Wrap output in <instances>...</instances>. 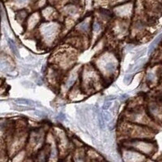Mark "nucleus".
Instances as JSON below:
<instances>
[{"label":"nucleus","instance_id":"nucleus-1","mask_svg":"<svg viewBox=\"0 0 162 162\" xmlns=\"http://www.w3.org/2000/svg\"><path fill=\"white\" fill-rule=\"evenodd\" d=\"M93 66L101 74L104 81L112 80L118 72L119 59L115 53L107 50L96 58Z\"/></svg>","mask_w":162,"mask_h":162},{"label":"nucleus","instance_id":"nucleus-2","mask_svg":"<svg viewBox=\"0 0 162 162\" xmlns=\"http://www.w3.org/2000/svg\"><path fill=\"white\" fill-rule=\"evenodd\" d=\"M105 82L93 65H86L82 67L79 76V85L85 94L99 91L103 87Z\"/></svg>","mask_w":162,"mask_h":162},{"label":"nucleus","instance_id":"nucleus-3","mask_svg":"<svg viewBox=\"0 0 162 162\" xmlns=\"http://www.w3.org/2000/svg\"><path fill=\"white\" fill-rule=\"evenodd\" d=\"M77 50L67 45L59 49L51 58V66L56 67L62 72L70 71L75 66Z\"/></svg>","mask_w":162,"mask_h":162},{"label":"nucleus","instance_id":"nucleus-4","mask_svg":"<svg viewBox=\"0 0 162 162\" xmlns=\"http://www.w3.org/2000/svg\"><path fill=\"white\" fill-rule=\"evenodd\" d=\"M61 32H62V27L59 23L55 21L52 22L45 21L36 28V33L45 47L53 46L59 39Z\"/></svg>","mask_w":162,"mask_h":162},{"label":"nucleus","instance_id":"nucleus-5","mask_svg":"<svg viewBox=\"0 0 162 162\" xmlns=\"http://www.w3.org/2000/svg\"><path fill=\"white\" fill-rule=\"evenodd\" d=\"M81 68H82V67L75 66L70 71H68L67 75H65L64 77H63V79L61 81L60 86H59V88H60L62 93L67 94V93L76 83H79Z\"/></svg>","mask_w":162,"mask_h":162},{"label":"nucleus","instance_id":"nucleus-6","mask_svg":"<svg viewBox=\"0 0 162 162\" xmlns=\"http://www.w3.org/2000/svg\"><path fill=\"white\" fill-rule=\"evenodd\" d=\"M93 19L90 16H87L77 23L75 26V32L76 35L90 39Z\"/></svg>","mask_w":162,"mask_h":162},{"label":"nucleus","instance_id":"nucleus-7","mask_svg":"<svg viewBox=\"0 0 162 162\" xmlns=\"http://www.w3.org/2000/svg\"><path fill=\"white\" fill-rule=\"evenodd\" d=\"M28 134H29L28 135V143L31 147L36 148L37 147L42 145L45 137L44 129L39 128V129L32 130Z\"/></svg>","mask_w":162,"mask_h":162},{"label":"nucleus","instance_id":"nucleus-8","mask_svg":"<svg viewBox=\"0 0 162 162\" xmlns=\"http://www.w3.org/2000/svg\"><path fill=\"white\" fill-rule=\"evenodd\" d=\"M41 19H42L41 16L39 12H34L30 16H28L26 22L24 24L25 30L27 32H32V31L36 30V28H38L39 25L41 24L40 23Z\"/></svg>","mask_w":162,"mask_h":162},{"label":"nucleus","instance_id":"nucleus-9","mask_svg":"<svg viewBox=\"0 0 162 162\" xmlns=\"http://www.w3.org/2000/svg\"><path fill=\"white\" fill-rule=\"evenodd\" d=\"M126 21V20L120 19L119 20H117L113 24V28H112L113 36H117V37H123L126 35L128 31V27Z\"/></svg>","mask_w":162,"mask_h":162},{"label":"nucleus","instance_id":"nucleus-10","mask_svg":"<svg viewBox=\"0 0 162 162\" xmlns=\"http://www.w3.org/2000/svg\"><path fill=\"white\" fill-rule=\"evenodd\" d=\"M104 30V24L101 22L97 18L93 20L91 28V35H90V40L96 41L97 39L101 37Z\"/></svg>","mask_w":162,"mask_h":162},{"label":"nucleus","instance_id":"nucleus-11","mask_svg":"<svg viewBox=\"0 0 162 162\" xmlns=\"http://www.w3.org/2000/svg\"><path fill=\"white\" fill-rule=\"evenodd\" d=\"M113 12L119 19L126 20L129 16H131L132 7L127 5V4H122V5H119L117 7H115Z\"/></svg>","mask_w":162,"mask_h":162},{"label":"nucleus","instance_id":"nucleus-12","mask_svg":"<svg viewBox=\"0 0 162 162\" xmlns=\"http://www.w3.org/2000/svg\"><path fill=\"white\" fill-rule=\"evenodd\" d=\"M41 18L46 21V22H52L55 21L58 18V12L56 9L53 7L47 6L43 8V11L41 12Z\"/></svg>","mask_w":162,"mask_h":162},{"label":"nucleus","instance_id":"nucleus-13","mask_svg":"<svg viewBox=\"0 0 162 162\" xmlns=\"http://www.w3.org/2000/svg\"><path fill=\"white\" fill-rule=\"evenodd\" d=\"M84 95H86V94L83 93V91L82 90V88H81L80 85H79V83H76V84L67 93L68 99L70 100V101H72L83 100L82 98H83Z\"/></svg>","mask_w":162,"mask_h":162},{"label":"nucleus","instance_id":"nucleus-14","mask_svg":"<svg viewBox=\"0 0 162 162\" xmlns=\"http://www.w3.org/2000/svg\"><path fill=\"white\" fill-rule=\"evenodd\" d=\"M124 160L126 162H140L144 160V156L134 149H127L123 154Z\"/></svg>","mask_w":162,"mask_h":162},{"label":"nucleus","instance_id":"nucleus-15","mask_svg":"<svg viewBox=\"0 0 162 162\" xmlns=\"http://www.w3.org/2000/svg\"><path fill=\"white\" fill-rule=\"evenodd\" d=\"M63 13L64 16H66L68 19H74L75 16H79V8L77 4L71 3L67 4V6H65L63 8Z\"/></svg>","mask_w":162,"mask_h":162},{"label":"nucleus","instance_id":"nucleus-16","mask_svg":"<svg viewBox=\"0 0 162 162\" xmlns=\"http://www.w3.org/2000/svg\"><path fill=\"white\" fill-rule=\"evenodd\" d=\"M14 69L13 65L12 64L8 58L7 56H3L0 58V71L3 73L11 72Z\"/></svg>","mask_w":162,"mask_h":162},{"label":"nucleus","instance_id":"nucleus-17","mask_svg":"<svg viewBox=\"0 0 162 162\" xmlns=\"http://www.w3.org/2000/svg\"><path fill=\"white\" fill-rule=\"evenodd\" d=\"M28 17V13L25 9H20L17 11L16 15V19L20 24H24L26 22L27 19Z\"/></svg>","mask_w":162,"mask_h":162},{"label":"nucleus","instance_id":"nucleus-18","mask_svg":"<svg viewBox=\"0 0 162 162\" xmlns=\"http://www.w3.org/2000/svg\"><path fill=\"white\" fill-rule=\"evenodd\" d=\"M146 79L148 83H154L157 79V71L155 69L148 70L146 75Z\"/></svg>","mask_w":162,"mask_h":162},{"label":"nucleus","instance_id":"nucleus-19","mask_svg":"<svg viewBox=\"0 0 162 162\" xmlns=\"http://www.w3.org/2000/svg\"><path fill=\"white\" fill-rule=\"evenodd\" d=\"M15 103L20 105H24V106H28V107H32L35 104L33 101L30 99H26V98H18L15 100Z\"/></svg>","mask_w":162,"mask_h":162},{"label":"nucleus","instance_id":"nucleus-20","mask_svg":"<svg viewBox=\"0 0 162 162\" xmlns=\"http://www.w3.org/2000/svg\"><path fill=\"white\" fill-rule=\"evenodd\" d=\"M7 45L8 46H9V49H10V50L12 51V53L14 55H16V57H20V51H19V49L16 45V44L15 43L14 40H12V39H7Z\"/></svg>","mask_w":162,"mask_h":162},{"label":"nucleus","instance_id":"nucleus-21","mask_svg":"<svg viewBox=\"0 0 162 162\" xmlns=\"http://www.w3.org/2000/svg\"><path fill=\"white\" fill-rule=\"evenodd\" d=\"M29 0H12V3L16 7V9L20 10V9H24V7L28 4Z\"/></svg>","mask_w":162,"mask_h":162},{"label":"nucleus","instance_id":"nucleus-22","mask_svg":"<svg viewBox=\"0 0 162 162\" xmlns=\"http://www.w3.org/2000/svg\"><path fill=\"white\" fill-rule=\"evenodd\" d=\"M45 4H46V0H36V6L37 7H45Z\"/></svg>","mask_w":162,"mask_h":162},{"label":"nucleus","instance_id":"nucleus-23","mask_svg":"<svg viewBox=\"0 0 162 162\" xmlns=\"http://www.w3.org/2000/svg\"><path fill=\"white\" fill-rule=\"evenodd\" d=\"M131 79H132L131 74H128V73H126L125 76H124V79H123L124 83H125L126 84H129V83L131 82Z\"/></svg>","mask_w":162,"mask_h":162},{"label":"nucleus","instance_id":"nucleus-24","mask_svg":"<svg viewBox=\"0 0 162 162\" xmlns=\"http://www.w3.org/2000/svg\"><path fill=\"white\" fill-rule=\"evenodd\" d=\"M35 114H36L37 117H42V118L45 117H46V113H45V112L40 111V110H35Z\"/></svg>","mask_w":162,"mask_h":162}]
</instances>
